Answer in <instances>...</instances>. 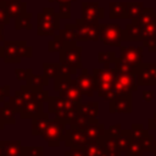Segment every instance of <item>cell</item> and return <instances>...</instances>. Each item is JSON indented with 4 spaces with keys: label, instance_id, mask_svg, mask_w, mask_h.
Returning a JSON list of instances; mask_svg holds the SVG:
<instances>
[{
    "label": "cell",
    "instance_id": "1",
    "mask_svg": "<svg viewBox=\"0 0 156 156\" xmlns=\"http://www.w3.org/2000/svg\"><path fill=\"white\" fill-rule=\"evenodd\" d=\"M116 68L110 67H95L93 68V76L95 80L96 93L100 98H104L105 100H112L116 96V93L113 90V84L116 79Z\"/></svg>",
    "mask_w": 156,
    "mask_h": 156
},
{
    "label": "cell",
    "instance_id": "2",
    "mask_svg": "<svg viewBox=\"0 0 156 156\" xmlns=\"http://www.w3.org/2000/svg\"><path fill=\"white\" fill-rule=\"evenodd\" d=\"M60 29V16L54 7H44L41 12L37 13V34L38 35H55Z\"/></svg>",
    "mask_w": 156,
    "mask_h": 156
},
{
    "label": "cell",
    "instance_id": "3",
    "mask_svg": "<svg viewBox=\"0 0 156 156\" xmlns=\"http://www.w3.org/2000/svg\"><path fill=\"white\" fill-rule=\"evenodd\" d=\"M66 122L54 117V119H50L44 133L41 134V136L45 139V141H48V145L51 147H57L60 146L61 141L63 140L65 133H66Z\"/></svg>",
    "mask_w": 156,
    "mask_h": 156
},
{
    "label": "cell",
    "instance_id": "4",
    "mask_svg": "<svg viewBox=\"0 0 156 156\" xmlns=\"http://www.w3.org/2000/svg\"><path fill=\"white\" fill-rule=\"evenodd\" d=\"M58 60H60V63L73 66L77 69L83 68L82 67V48L77 45V41L65 43L63 48L58 52Z\"/></svg>",
    "mask_w": 156,
    "mask_h": 156
},
{
    "label": "cell",
    "instance_id": "5",
    "mask_svg": "<svg viewBox=\"0 0 156 156\" xmlns=\"http://www.w3.org/2000/svg\"><path fill=\"white\" fill-rule=\"evenodd\" d=\"M123 29L117 23H100V40L105 45L121 46Z\"/></svg>",
    "mask_w": 156,
    "mask_h": 156
},
{
    "label": "cell",
    "instance_id": "6",
    "mask_svg": "<svg viewBox=\"0 0 156 156\" xmlns=\"http://www.w3.org/2000/svg\"><path fill=\"white\" fill-rule=\"evenodd\" d=\"M116 72L117 73H116V79H115V84H113V90L116 93V96L132 94L133 91L138 90L139 85L136 83L135 74L118 72L117 69H116Z\"/></svg>",
    "mask_w": 156,
    "mask_h": 156
},
{
    "label": "cell",
    "instance_id": "7",
    "mask_svg": "<svg viewBox=\"0 0 156 156\" xmlns=\"http://www.w3.org/2000/svg\"><path fill=\"white\" fill-rule=\"evenodd\" d=\"M76 27L79 41L100 40V23H88L80 17L76 20Z\"/></svg>",
    "mask_w": 156,
    "mask_h": 156
},
{
    "label": "cell",
    "instance_id": "8",
    "mask_svg": "<svg viewBox=\"0 0 156 156\" xmlns=\"http://www.w3.org/2000/svg\"><path fill=\"white\" fill-rule=\"evenodd\" d=\"M27 45L26 40H5L4 46V61L6 63H20L22 60L23 48Z\"/></svg>",
    "mask_w": 156,
    "mask_h": 156
},
{
    "label": "cell",
    "instance_id": "9",
    "mask_svg": "<svg viewBox=\"0 0 156 156\" xmlns=\"http://www.w3.org/2000/svg\"><path fill=\"white\" fill-rule=\"evenodd\" d=\"M119 57L128 65L139 68L144 62V46L138 45V46H121L119 48Z\"/></svg>",
    "mask_w": 156,
    "mask_h": 156
},
{
    "label": "cell",
    "instance_id": "10",
    "mask_svg": "<svg viewBox=\"0 0 156 156\" xmlns=\"http://www.w3.org/2000/svg\"><path fill=\"white\" fill-rule=\"evenodd\" d=\"M105 16V10L98 1H83L82 2V18L88 23H99Z\"/></svg>",
    "mask_w": 156,
    "mask_h": 156
},
{
    "label": "cell",
    "instance_id": "11",
    "mask_svg": "<svg viewBox=\"0 0 156 156\" xmlns=\"http://www.w3.org/2000/svg\"><path fill=\"white\" fill-rule=\"evenodd\" d=\"M63 141H65V145L69 149L71 147H83L87 143V136H85L83 128L74 126V124H69V127L66 129Z\"/></svg>",
    "mask_w": 156,
    "mask_h": 156
},
{
    "label": "cell",
    "instance_id": "12",
    "mask_svg": "<svg viewBox=\"0 0 156 156\" xmlns=\"http://www.w3.org/2000/svg\"><path fill=\"white\" fill-rule=\"evenodd\" d=\"M74 82L78 85V88L83 95L93 96L94 93H96L94 76L91 73H89V71L87 68H80V73L76 77Z\"/></svg>",
    "mask_w": 156,
    "mask_h": 156
},
{
    "label": "cell",
    "instance_id": "13",
    "mask_svg": "<svg viewBox=\"0 0 156 156\" xmlns=\"http://www.w3.org/2000/svg\"><path fill=\"white\" fill-rule=\"evenodd\" d=\"M110 113H132L133 111V96L132 94L121 95L113 98L108 102Z\"/></svg>",
    "mask_w": 156,
    "mask_h": 156
},
{
    "label": "cell",
    "instance_id": "14",
    "mask_svg": "<svg viewBox=\"0 0 156 156\" xmlns=\"http://www.w3.org/2000/svg\"><path fill=\"white\" fill-rule=\"evenodd\" d=\"M117 136L118 135L111 133L110 130H107V129L105 130V134L101 138L100 143H101L105 152L107 154V156H121V151L117 145Z\"/></svg>",
    "mask_w": 156,
    "mask_h": 156
},
{
    "label": "cell",
    "instance_id": "15",
    "mask_svg": "<svg viewBox=\"0 0 156 156\" xmlns=\"http://www.w3.org/2000/svg\"><path fill=\"white\" fill-rule=\"evenodd\" d=\"M122 38H123V41H141L143 40L141 27L134 21H132L130 23H127L126 27L123 28Z\"/></svg>",
    "mask_w": 156,
    "mask_h": 156
},
{
    "label": "cell",
    "instance_id": "16",
    "mask_svg": "<svg viewBox=\"0 0 156 156\" xmlns=\"http://www.w3.org/2000/svg\"><path fill=\"white\" fill-rule=\"evenodd\" d=\"M46 102H48L49 113H55V112H57V111H60V110L68 108V107H76V106H77V104L66 100V99L62 98L61 95H57V96H49Z\"/></svg>",
    "mask_w": 156,
    "mask_h": 156
},
{
    "label": "cell",
    "instance_id": "17",
    "mask_svg": "<svg viewBox=\"0 0 156 156\" xmlns=\"http://www.w3.org/2000/svg\"><path fill=\"white\" fill-rule=\"evenodd\" d=\"M44 112L43 108V102L37 101V100H32L24 104V106L22 107L21 112H20V117L21 118H34L35 116L40 115Z\"/></svg>",
    "mask_w": 156,
    "mask_h": 156
},
{
    "label": "cell",
    "instance_id": "18",
    "mask_svg": "<svg viewBox=\"0 0 156 156\" xmlns=\"http://www.w3.org/2000/svg\"><path fill=\"white\" fill-rule=\"evenodd\" d=\"M87 140H91V141H100L101 138L105 134V124L100 123V122H95V123H90L88 124L85 128H83Z\"/></svg>",
    "mask_w": 156,
    "mask_h": 156
},
{
    "label": "cell",
    "instance_id": "19",
    "mask_svg": "<svg viewBox=\"0 0 156 156\" xmlns=\"http://www.w3.org/2000/svg\"><path fill=\"white\" fill-rule=\"evenodd\" d=\"M1 156H21V140H0Z\"/></svg>",
    "mask_w": 156,
    "mask_h": 156
},
{
    "label": "cell",
    "instance_id": "20",
    "mask_svg": "<svg viewBox=\"0 0 156 156\" xmlns=\"http://www.w3.org/2000/svg\"><path fill=\"white\" fill-rule=\"evenodd\" d=\"M60 95H61L62 98H65L66 100L72 101V102H74V104L82 102V96H83V94L80 93V90H79L78 85L76 84L74 79H72L71 84H69L66 89H63L62 91H60Z\"/></svg>",
    "mask_w": 156,
    "mask_h": 156
},
{
    "label": "cell",
    "instance_id": "21",
    "mask_svg": "<svg viewBox=\"0 0 156 156\" xmlns=\"http://www.w3.org/2000/svg\"><path fill=\"white\" fill-rule=\"evenodd\" d=\"M49 112H43L34 118H32V134L33 135H41L49 123Z\"/></svg>",
    "mask_w": 156,
    "mask_h": 156
},
{
    "label": "cell",
    "instance_id": "22",
    "mask_svg": "<svg viewBox=\"0 0 156 156\" xmlns=\"http://www.w3.org/2000/svg\"><path fill=\"white\" fill-rule=\"evenodd\" d=\"M60 39L63 43H72V41H78V33H77V27L76 23H67L65 24L63 28L58 29V34Z\"/></svg>",
    "mask_w": 156,
    "mask_h": 156
},
{
    "label": "cell",
    "instance_id": "23",
    "mask_svg": "<svg viewBox=\"0 0 156 156\" xmlns=\"http://www.w3.org/2000/svg\"><path fill=\"white\" fill-rule=\"evenodd\" d=\"M5 10L11 18H17L18 16L27 12V2L23 0H11L5 6Z\"/></svg>",
    "mask_w": 156,
    "mask_h": 156
},
{
    "label": "cell",
    "instance_id": "24",
    "mask_svg": "<svg viewBox=\"0 0 156 156\" xmlns=\"http://www.w3.org/2000/svg\"><path fill=\"white\" fill-rule=\"evenodd\" d=\"M77 110L78 112H80L82 115L89 117V118H98L99 115V104L96 101H89V102H79L77 105Z\"/></svg>",
    "mask_w": 156,
    "mask_h": 156
},
{
    "label": "cell",
    "instance_id": "25",
    "mask_svg": "<svg viewBox=\"0 0 156 156\" xmlns=\"http://www.w3.org/2000/svg\"><path fill=\"white\" fill-rule=\"evenodd\" d=\"M110 18H128L127 17V1H111Z\"/></svg>",
    "mask_w": 156,
    "mask_h": 156
},
{
    "label": "cell",
    "instance_id": "26",
    "mask_svg": "<svg viewBox=\"0 0 156 156\" xmlns=\"http://www.w3.org/2000/svg\"><path fill=\"white\" fill-rule=\"evenodd\" d=\"M83 151L85 156H107L100 141L87 140L85 145L83 146Z\"/></svg>",
    "mask_w": 156,
    "mask_h": 156
},
{
    "label": "cell",
    "instance_id": "27",
    "mask_svg": "<svg viewBox=\"0 0 156 156\" xmlns=\"http://www.w3.org/2000/svg\"><path fill=\"white\" fill-rule=\"evenodd\" d=\"M15 113H16L15 110L7 102H4V105L0 106V119L5 124H13V123H16Z\"/></svg>",
    "mask_w": 156,
    "mask_h": 156
},
{
    "label": "cell",
    "instance_id": "28",
    "mask_svg": "<svg viewBox=\"0 0 156 156\" xmlns=\"http://www.w3.org/2000/svg\"><path fill=\"white\" fill-rule=\"evenodd\" d=\"M156 18V12H155V9L151 6V7H144L143 12L135 18V20H132L134 22H136L140 27L150 23L151 21H154Z\"/></svg>",
    "mask_w": 156,
    "mask_h": 156
},
{
    "label": "cell",
    "instance_id": "29",
    "mask_svg": "<svg viewBox=\"0 0 156 156\" xmlns=\"http://www.w3.org/2000/svg\"><path fill=\"white\" fill-rule=\"evenodd\" d=\"M77 113H78V110H77V106H76V107H68V108L60 110V111H57V112L54 113V117H56V118H58V119H61V121L71 124L72 121L74 119V117L77 116Z\"/></svg>",
    "mask_w": 156,
    "mask_h": 156
},
{
    "label": "cell",
    "instance_id": "30",
    "mask_svg": "<svg viewBox=\"0 0 156 156\" xmlns=\"http://www.w3.org/2000/svg\"><path fill=\"white\" fill-rule=\"evenodd\" d=\"M32 13L30 12H26L21 16H18L17 18H15V29L20 30V29H27L30 30L33 28L32 26Z\"/></svg>",
    "mask_w": 156,
    "mask_h": 156
},
{
    "label": "cell",
    "instance_id": "31",
    "mask_svg": "<svg viewBox=\"0 0 156 156\" xmlns=\"http://www.w3.org/2000/svg\"><path fill=\"white\" fill-rule=\"evenodd\" d=\"M132 140H133L132 130L130 129H122V132L117 136V145H118L119 151L126 152V150H127V147H128V145L130 144Z\"/></svg>",
    "mask_w": 156,
    "mask_h": 156
},
{
    "label": "cell",
    "instance_id": "32",
    "mask_svg": "<svg viewBox=\"0 0 156 156\" xmlns=\"http://www.w3.org/2000/svg\"><path fill=\"white\" fill-rule=\"evenodd\" d=\"M144 10V4L140 1H127V17L135 20Z\"/></svg>",
    "mask_w": 156,
    "mask_h": 156
},
{
    "label": "cell",
    "instance_id": "33",
    "mask_svg": "<svg viewBox=\"0 0 156 156\" xmlns=\"http://www.w3.org/2000/svg\"><path fill=\"white\" fill-rule=\"evenodd\" d=\"M27 83H28L29 85H32L33 88L39 89V88L46 87V85L49 84V79H48L44 74H38V73H33V72H32V73L29 74L28 79H27Z\"/></svg>",
    "mask_w": 156,
    "mask_h": 156
},
{
    "label": "cell",
    "instance_id": "34",
    "mask_svg": "<svg viewBox=\"0 0 156 156\" xmlns=\"http://www.w3.org/2000/svg\"><path fill=\"white\" fill-rule=\"evenodd\" d=\"M116 52L115 51H100L98 54V61L105 68H110L112 63H115L116 60Z\"/></svg>",
    "mask_w": 156,
    "mask_h": 156
},
{
    "label": "cell",
    "instance_id": "35",
    "mask_svg": "<svg viewBox=\"0 0 156 156\" xmlns=\"http://www.w3.org/2000/svg\"><path fill=\"white\" fill-rule=\"evenodd\" d=\"M71 82H72V78H71L69 74H62V73H60L57 77L54 78V89L57 93H60L63 89H66L71 84Z\"/></svg>",
    "mask_w": 156,
    "mask_h": 156
},
{
    "label": "cell",
    "instance_id": "36",
    "mask_svg": "<svg viewBox=\"0 0 156 156\" xmlns=\"http://www.w3.org/2000/svg\"><path fill=\"white\" fill-rule=\"evenodd\" d=\"M43 74L50 79L60 74V63L56 62H44L43 63Z\"/></svg>",
    "mask_w": 156,
    "mask_h": 156
},
{
    "label": "cell",
    "instance_id": "37",
    "mask_svg": "<svg viewBox=\"0 0 156 156\" xmlns=\"http://www.w3.org/2000/svg\"><path fill=\"white\" fill-rule=\"evenodd\" d=\"M113 67L118 71V72H123V73H130V74H136L138 69L139 68H135L128 63H126L121 57H116L115 60V63H113Z\"/></svg>",
    "mask_w": 156,
    "mask_h": 156
},
{
    "label": "cell",
    "instance_id": "38",
    "mask_svg": "<svg viewBox=\"0 0 156 156\" xmlns=\"http://www.w3.org/2000/svg\"><path fill=\"white\" fill-rule=\"evenodd\" d=\"M7 104H9V105L15 110V112L20 113V112H21V110H22V107L24 106V104H26V102H24V100L22 99V96L18 94V91L16 90V91H15V95L9 98Z\"/></svg>",
    "mask_w": 156,
    "mask_h": 156
},
{
    "label": "cell",
    "instance_id": "39",
    "mask_svg": "<svg viewBox=\"0 0 156 156\" xmlns=\"http://www.w3.org/2000/svg\"><path fill=\"white\" fill-rule=\"evenodd\" d=\"M143 155H144V150H143L140 143L138 140L133 139L126 150V156H143Z\"/></svg>",
    "mask_w": 156,
    "mask_h": 156
},
{
    "label": "cell",
    "instance_id": "40",
    "mask_svg": "<svg viewBox=\"0 0 156 156\" xmlns=\"http://www.w3.org/2000/svg\"><path fill=\"white\" fill-rule=\"evenodd\" d=\"M63 45H65V43L60 39V37L57 34H55L54 38L48 41V51L49 52H60L61 49L63 48Z\"/></svg>",
    "mask_w": 156,
    "mask_h": 156
},
{
    "label": "cell",
    "instance_id": "41",
    "mask_svg": "<svg viewBox=\"0 0 156 156\" xmlns=\"http://www.w3.org/2000/svg\"><path fill=\"white\" fill-rule=\"evenodd\" d=\"M21 156H44L43 146H22Z\"/></svg>",
    "mask_w": 156,
    "mask_h": 156
},
{
    "label": "cell",
    "instance_id": "42",
    "mask_svg": "<svg viewBox=\"0 0 156 156\" xmlns=\"http://www.w3.org/2000/svg\"><path fill=\"white\" fill-rule=\"evenodd\" d=\"M138 141L140 143V145H141L144 152H151V151H154V141H155L154 134H150V133H149L147 135H145L144 138H141V139L138 140Z\"/></svg>",
    "mask_w": 156,
    "mask_h": 156
},
{
    "label": "cell",
    "instance_id": "43",
    "mask_svg": "<svg viewBox=\"0 0 156 156\" xmlns=\"http://www.w3.org/2000/svg\"><path fill=\"white\" fill-rule=\"evenodd\" d=\"M141 34H143V40L147 39V38H151L156 34V18L154 21H151L150 23L141 27Z\"/></svg>",
    "mask_w": 156,
    "mask_h": 156
},
{
    "label": "cell",
    "instance_id": "44",
    "mask_svg": "<svg viewBox=\"0 0 156 156\" xmlns=\"http://www.w3.org/2000/svg\"><path fill=\"white\" fill-rule=\"evenodd\" d=\"M130 130H132V136H133V139H135V140H140L141 138H144L145 135L149 134V132H147L146 129H144V126H143L141 123H139V124H133Z\"/></svg>",
    "mask_w": 156,
    "mask_h": 156
},
{
    "label": "cell",
    "instance_id": "45",
    "mask_svg": "<svg viewBox=\"0 0 156 156\" xmlns=\"http://www.w3.org/2000/svg\"><path fill=\"white\" fill-rule=\"evenodd\" d=\"M71 2L72 1H62L58 2V16L60 18H69L71 17Z\"/></svg>",
    "mask_w": 156,
    "mask_h": 156
},
{
    "label": "cell",
    "instance_id": "46",
    "mask_svg": "<svg viewBox=\"0 0 156 156\" xmlns=\"http://www.w3.org/2000/svg\"><path fill=\"white\" fill-rule=\"evenodd\" d=\"M32 72H33L32 68H16L15 69V76L18 80H26L27 82V79H28V77Z\"/></svg>",
    "mask_w": 156,
    "mask_h": 156
},
{
    "label": "cell",
    "instance_id": "47",
    "mask_svg": "<svg viewBox=\"0 0 156 156\" xmlns=\"http://www.w3.org/2000/svg\"><path fill=\"white\" fill-rule=\"evenodd\" d=\"M141 43H143V46L146 48L150 52H156V38H155V35L151 38L144 39Z\"/></svg>",
    "mask_w": 156,
    "mask_h": 156
},
{
    "label": "cell",
    "instance_id": "48",
    "mask_svg": "<svg viewBox=\"0 0 156 156\" xmlns=\"http://www.w3.org/2000/svg\"><path fill=\"white\" fill-rule=\"evenodd\" d=\"M77 71L78 69L76 67H73V66H69V65H66V63H60V73H62V74L72 76V74L77 73Z\"/></svg>",
    "mask_w": 156,
    "mask_h": 156
},
{
    "label": "cell",
    "instance_id": "49",
    "mask_svg": "<svg viewBox=\"0 0 156 156\" xmlns=\"http://www.w3.org/2000/svg\"><path fill=\"white\" fill-rule=\"evenodd\" d=\"M146 66V68L149 69L150 72V76H151V82H152V85H156V62H149V63H144Z\"/></svg>",
    "mask_w": 156,
    "mask_h": 156
},
{
    "label": "cell",
    "instance_id": "50",
    "mask_svg": "<svg viewBox=\"0 0 156 156\" xmlns=\"http://www.w3.org/2000/svg\"><path fill=\"white\" fill-rule=\"evenodd\" d=\"M65 156H85L83 147H71L65 152Z\"/></svg>",
    "mask_w": 156,
    "mask_h": 156
},
{
    "label": "cell",
    "instance_id": "51",
    "mask_svg": "<svg viewBox=\"0 0 156 156\" xmlns=\"http://www.w3.org/2000/svg\"><path fill=\"white\" fill-rule=\"evenodd\" d=\"M141 95H143V99L146 102H151L155 99V91L152 89H145V90H143L141 91Z\"/></svg>",
    "mask_w": 156,
    "mask_h": 156
},
{
    "label": "cell",
    "instance_id": "52",
    "mask_svg": "<svg viewBox=\"0 0 156 156\" xmlns=\"http://www.w3.org/2000/svg\"><path fill=\"white\" fill-rule=\"evenodd\" d=\"M10 20H11V17H10V15L7 13V11L5 10V7H0V23L1 24H9L10 23Z\"/></svg>",
    "mask_w": 156,
    "mask_h": 156
},
{
    "label": "cell",
    "instance_id": "53",
    "mask_svg": "<svg viewBox=\"0 0 156 156\" xmlns=\"http://www.w3.org/2000/svg\"><path fill=\"white\" fill-rule=\"evenodd\" d=\"M5 98H10V85H0V102L5 101Z\"/></svg>",
    "mask_w": 156,
    "mask_h": 156
},
{
    "label": "cell",
    "instance_id": "54",
    "mask_svg": "<svg viewBox=\"0 0 156 156\" xmlns=\"http://www.w3.org/2000/svg\"><path fill=\"white\" fill-rule=\"evenodd\" d=\"M22 56H23V57H27V58L32 57V56H33V48H32V46H29V45H26V46L23 48Z\"/></svg>",
    "mask_w": 156,
    "mask_h": 156
},
{
    "label": "cell",
    "instance_id": "55",
    "mask_svg": "<svg viewBox=\"0 0 156 156\" xmlns=\"http://www.w3.org/2000/svg\"><path fill=\"white\" fill-rule=\"evenodd\" d=\"M147 128L150 130H156V112L154 113L151 118L147 119Z\"/></svg>",
    "mask_w": 156,
    "mask_h": 156
},
{
    "label": "cell",
    "instance_id": "56",
    "mask_svg": "<svg viewBox=\"0 0 156 156\" xmlns=\"http://www.w3.org/2000/svg\"><path fill=\"white\" fill-rule=\"evenodd\" d=\"M107 130H110L111 133H113V134H116V135H118L121 132H122V127H121V124H113V126H110L108 128H107Z\"/></svg>",
    "mask_w": 156,
    "mask_h": 156
},
{
    "label": "cell",
    "instance_id": "57",
    "mask_svg": "<svg viewBox=\"0 0 156 156\" xmlns=\"http://www.w3.org/2000/svg\"><path fill=\"white\" fill-rule=\"evenodd\" d=\"M4 27H5V26L0 23V43L4 41Z\"/></svg>",
    "mask_w": 156,
    "mask_h": 156
},
{
    "label": "cell",
    "instance_id": "58",
    "mask_svg": "<svg viewBox=\"0 0 156 156\" xmlns=\"http://www.w3.org/2000/svg\"><path fill=\"white\" fill-rule=\"evenodd\" d=\"M11 0H0V7H5Z\"/></svg>",
    "mask_w": 156,
    "mask_h": 156
},
{
    "label": "cell",
    "instance_id": "59",
    "mask_svg": "<svg viewBox=\"0 0 156 156\" xmlns=\"http://www.w3.org/2000/svg\"><path fill=\"white\" fill-rule=\"evenodd\" d=\"M2 56H4V46L1 45V46H0V57L2 58Z\"/></svg>",
    "mask_w": 156,
    "mask_h": 156
},
{
    "label": "cell",
    "instance_id": "60",
    "mask_svg": "<svg viewBox=\"0 0 156 156\" xmlns=\"http://www.w3.org/2000/svg\"><path fill=\"white\" fill-rule=\"evenodd\" d=\"M50 2H52V1H57V2H62V1H76V0H49Z\"/></svg>",
    "mask_w": 156,
    "mask_h": 156
},
{
    "label": "cell",
    "instance_id": "61",
    "mask_svg": "<svg viewBox=\"0 0 156 156\" xmlns=\"http://www.w3.org/2000/svg\"><path fill=\"white\" fill-rule=\"evenodd\" d=\"M152 152H154V156H156V140L154 141V151Z\"/></svg>",
    "mask_w": 156,
    "mask_h": 156
},
{
    "label": "cell",
    "instance_id": "62",
    "mask_svg": "<svg viewBox=\"0 0 156 156\" xmlns=\"http://www.w3.org/2000/svg\"><path fill=\"white\" fill-rule=\"evenodd\" d=\"M4 127H5V123H2V122H1V119H0V130H1V129H4Z\"/></svg>",
    "mask_w": 156,
    "mask_h": 156
},
{
    "label": "cell",
    "instance_id": "63",
    "mask_svg": "<svg viewBox=\"0 0 156 156\" xmlns=\"http://www.w3.org/2000/svg\"><path fill=\"white\" fill-rule=\"evenodd\" d=\"M0 156H1V146H0Z\"/></svg>",
    "mask_w": 156,
    "mask_h": 156
}]
</instances>
